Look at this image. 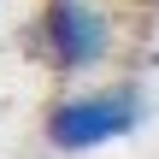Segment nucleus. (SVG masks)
<instances>
[{"mask_svg": "<svg viewBox=\"0 0 159 159\" xmlns=\"http://www.w3.org/2000/svg\"><path fill=\"white\" fill-rule=\"evenodd\" d=\"M142 118H148V94L136 83H106V89H83V94L53 100L41 136L53 153H94V148L136 136Z\"/></svg>", "mask_w": 159, "mask_h": 159, "instance_id": "f257e3e1", "label": "nucleus"}, {"mask_svg": "<svg viewBox=\"0 0 159 159\" xmlns=\"http://www.w3.org/2000/svg\"><path fill=\"white\" fill-rule=\"evenodd\" d=\"M35 53L59 77H89L112 59V18L100 0H47L35 18Z\"/></svg>", "mask_w": 159, "mask_h": 159, "instance_id": "f03ea898", "label": "nucleus"}]
</instances>
